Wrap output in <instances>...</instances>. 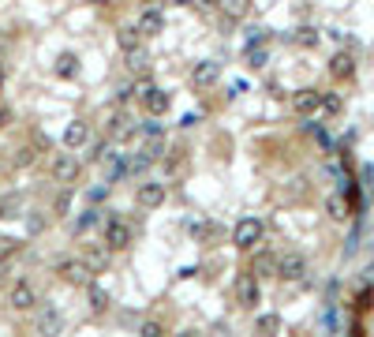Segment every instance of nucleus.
<instances>
[{"label":"nucleus","mask_w":374,"mask_h":337,"mask_svg":"<svg viewBox=\"0 0 374 337\" xmlns=\"http://www.w3.org/2000/svg\"><path fill=\"white\" fill-rule=\"evenodd\" d=\"M135 132H139V127L131 124L128 116L113 113V120H109V135H113V139H124V142H128V139H135Z\"/></svg>","instance_id":"obj_15"},{"label":"nucleus","mask_w":374,"mask_h":337,"mask_svg":"<svg viewBox=\"0 0 374 337\" xmlns=\"http://www.w3.org/2000/svg\"><path fill=\"white\" fill-rule=\"evenodd\" d=\"M262 236H266V229H262L259 217H244V222H239V225L232 229V244H236V248H244V251L259 248Z\"/></svg>","instance_id":"obj_6"},{"label":"nucleus","mask_w":374,"mask_h":337,"mask_svg":"<svg viewBox=\"0 0 374 337\" xmlns=\"http://www.w3.org/2000/svg\"><path fill=\"white\" fill-rule=\"evenodd\" d=\"M8 124V109H4V101H0V127Z\"/></svg>","instance_id":"obj_23"},{"label":"nucleus","mask_w":374,"mask_h":337,"mask_svg":"<svg viewBox=\"0 0 374 337\" xmlns=\"http://www.w3.org/2000/svg\"><path fill=\"white\" fill-rule=\"evenodd\" d=\"M4 79H8V72H4V64H0V90H4Z\"/></svg>","instance_id":"obj_24"},{"label":"nucleus","mask_w":374,"mask_h":337,"mask_svg":"<svg viewBox=\"0 0 374 337\" xmlns=\"http://www.w3.org/2000/svg\"><path fill=\"white\" fill-rule=\"evenodd\" d=\"M142 333H165L162 322H142Z\"/></svg>","instance_id":"obj_22"},{"label":"nucleus","mask_w":374,"mask_h":337,"mask_svg":"<svg viewBox=\"0 0 374 337\" xmlns=\"http://www.w3.org/2000/svg\"><path fill=\"white\" fill-rule=\"evenodd\" d=\"M169 199V188L162 184V180H142L139 191H135V202L142 206V210H154V206H162Z\"/></svg>","instance_id":"obj_7"},{"label":"nucleus","mask_w":374,"mask_h":337,"mask_svg":"<svg viewBox=\"0 0 374 337\" xmlns=\"http://www.w3.org/2000/svg\"><path fill=\"white\" fill-rule=\"evenodd\" d=\"M8 307H11V311H38V289H34L26 278L11 281V289H8Z\"/></svg>","instance_id":"obj_5"},{"label":"nucleus","mask_w":374,"mask_h":337,"mask_svg":"<svg viewBox=\"0 0 374 337\" xmlns=\"http://www.w3.org/2000/svg\"><path fill=\"white\" fill-rule=\"evenodd\" d=\"M90 4H113V0H90Z\"/></svg>","instance_id":"obj_25"},{"label":"nucleus","mask_w":374,"mask_h":337,"mask_svg":"<svg viewBox=\"0 0 374 337\" xmlns=\"http://www.w3.org/2000/svg\"><path fill=\"white\" fill-rule=\"evenodd\" d=\"M131 236H135V229H131L124 217H109V222H105V232H101V244L109 251H124L131 244Z\"/></svg>","instance_id":"obj_3"},{"label":"nucleus","mask_w":374,"mask_h":337,"mask_svg":"<svg viewBox=\"0 0 374 337\" xmlns=\"http://www.w3.org/2000/svg\"><path fill=\"white\" fill-rule=\"evenodd\" d=\"M128 57V68L135 72V75H142L146 72V64H150V57H146V49L139 45V49H131V53H124Z\"/></svg>","instance_id":"obj_19"},{"label":"nucleus","mask_w":374,"mask_h":337,"mask_svg":"<svg viewBox=\"0 0 374 337\" xmlns=\"http://www.w3.org/2000/svg\"><path fill=\"white\" fill-rule=\"evenodd\" d=\"M221 79V64L217 60H203V64H195V72H191V83L203 90V86H213Z\"/></svg>","instance_id":"obj_10"},{"label":"nucleus","mask_w":374,"mask_h":337,"mask_svg":"<svg viewBox=\"0 0 374 337\" xmlns=\"http://www.w3.org/2000/svg\"><path fill=\"white\" fill-rule=\"evenodd\" d=\"M333 72H337V75H348V72H352V60H348V57H337V60H333Z\"/></svg>","instance_id":"obj_21"},{"label":"nucleus","mask_w":374,"mask_h":337,"mask_svg":"<svg viewBox=\"0 0 374 337\" xmlns=\"http://www.w3.org/2000/svg\"><path fill=\"white\" fill-rule=\"evenodd\" d=\"M86 300H90V311H94V315H105V311H109V304H113V296L105 292L98 281H90V285H86Z\"/></svg>","instance_id":"obj_13"},{"label":"nucleus","mask_w":374,"mask_h":337,"mask_svg":"<svg viewBox=\"0 0 374 337\" xmlns=\"http://www.w3.org/2000/svg\"><path fill=\"white\" fill-rule=\"evenodd\" d=\"M135 98H139V105L146 109V113H154V116H162V113H169V94L157 83H135Z\"/></svg>","instance_id":"obj_2"},{"label":"nucleus","mask_w":374,"mask_h":337,"mask_svg":"<svg viewBox=\"0 0 374 337\" xmlns=\"http://www.w3.org/2000/svg\"><path fill=\"white\" fill-rule=\"evenodd\" d=\"M109 248H105V244H101V248H98V244H94V248H86L83 251V258H86V263H90V270H94V274H101V270L105 266H109Z\"/></svg>","instance_id":"obj_16"},{"label":"nucleus","mask_w":374,"mask_h":337,"mask_svg":"<svg viewBox=\"0 0 374 337\" xmlns=\"http://www.w3.org/2000/svg\"><path fill=\"white\" fill-rule=\"evenodd\" d=\"M60 326H64V319H60L52 307H42V311L34 315V330H38V333H57Z\"/></svg>","instance_id":"obj_14"},{"label":"nucleus","mask_w":374,"mask_h":337,"mask_svg":"<svg viewBox=\"0 0 374 337\" xmlns=\"http://www.w3.org/2000/svg\"><path fill=\"white\" fill-rule=\"evenodd\" d=\"M139 45H142L139 30H120V49H124V53H131V49H139Z\"/></svg>","instance_id":"obj_20"},{"label":"nucleus","mask_w":374,"mask_h":337,"mask_svg":"<svg viewBox=\"0 0 374 337\" xmlns=\"http://www.w3.org/2000/svg\"><path fill=\"white\" fill-rule=\"evenodd\" d=\"M135 30H139L142 38L162 34V30H165V11H162V8H146L142 16H139V23H135Z\"/></svg>","instance_id":"obj_8"},{"label":"nucleus","mask_w":374,"mask_h":337,"mask_svg":"<svg viewBox=\"0 0 374 337\" xmlns=\"http://www.w3.org/2000/svg\"><path fill=\"white\" fill-rule=\"evenodd\" d=\"M49 176L57 180V184H75V180L83 176V161L75 158V150H60V154H52V161H49Z\"/></svg>","instance_id":"obj_1"},{"label":"nucleus","mask_w":374,"mask_h":337,"mask_svg":"<svg viewBox=\"0 0 374 337\" xmlns=\"http://www.w3.org/2000/svg\"><path fill=\"white\" fill-rule=\"evenodd\" d=\"M277 274L288 278V281H300V278L307 274V263H303L300 255H280V258H277Z\"/></svg>","instance_id":"obj_11"},{"label":"nucleus","mask_w":374,"mask_h":337,"mask_svg":"<svg viewBox=\"0 0 374 337\" xmlns=\"http://www.w3.org/2000/svg\"><path fill=\"white\" fill-rule=\"evenodd\" d=\"M292 109H296V113H314L318 109V94H314V90H303V94L292 98Z\"/></svg>","instance_id":"obj_18"},{"label":"nucleus","mask_w":374,"mask_h":337,"mask_svg":"<svg viewBox=\"0 0 374 337\" xmlns=\"http://www.w3.org/2000/svg\"><path fill=\"white\" fill-rule=\"evenodd\" d=\"M213 4H217L229 19H244L251 11V0H213Z\"/></svg>","instance_id":"obj_17"},{"label":"nucleus","mask_w":374,"mask_h":337,"mask_svg":"<svg viewBox=\"0 0 374 337\" xmlns=\"http://www.w3.org/2000/svg\"><path fill=\"white\" fill-rule=\"evenodd\" d=\"M90 142V124L86 120H72L64 127V150H83Z\"/></svg>","instance_id":"obj_9"},{"label":"nucleus","mask_w":374,"mask_h":337,"mask_svg":"<svg viewBox=\"0 0 374 337\" xmlns=\"http://www.w3.org/2000/svg\"><path fill=\"white\" fill-rule=\"evenodd\" d=\"M57 278L68 281V285H83V289H86V285L94 281V270H90L86 258H60V263H57Z\"/></svg>","instance_id":"obj_4"},{"label":"nucleus","mask_w":374,"mask_h":337,"mask_svg":"<svg viewBox=\"0 0 374 337\" xmlns=\"http://www.w3.org/2000/svg\"><path fill=\"white\" fill-rule=\"evenodd\" d=\"M236 300L244 307H255L259 304V285H255V274H244L236 285Z\"/></svg>","instance_id":"obj_12"}]
</instances>
